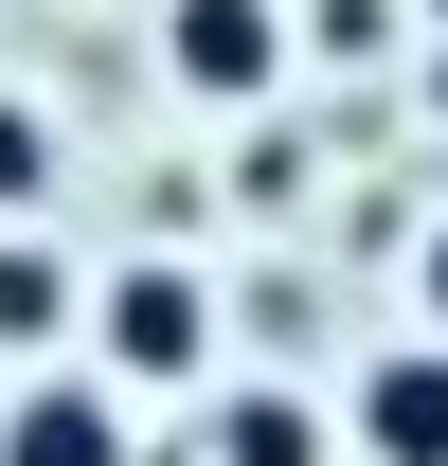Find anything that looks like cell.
I'll return each instance as SVG.
<instances>
[{
  "label": "cell",
  "mask_w": 448,
  "mask_h": 466,
  "mask_svg": "<svg viewBox=\"0 0 448 466\" xmlns=\"http://www.w3.org/2000/svg\"><path fill=\"white\" fill-rule=\"evenodd\" d=\"M90 341H108V395H179V377H216V288L179 251H126L90 288Z\"/></svg>",
  "instance_id": "obj_1"
},
{
  "label": "cell",
  "mask_w": 448,
  "mask_h": 466,
  "mask_svg": "<svg viewBox=\"0 0 448 466\" xmlns=\"http://www.w3.org/2000/svg\"><path fill=\"white\" fill-rule=\"evenodd\" d=\"M162 72L198 108H270L287 90V0H162Z\"/></svg>",
  "instance_id": "obj_2"
},
{
  "label": "cell",
  "mask_w": 448,
  "mask_h": 466,
  "mask_svg": "<svg viewBox=\"0 0 448 466\" xmlns=\"http://www.w3.org/2000/svg\"><path fill=\"white\" fill-rule=\"evenodd\" d=\"M341 431H359V466H448V341H394V359H359Z\"/></svg>",
  "instance_id": "obj_3"
},
{
  "label": "cell",
  "mask_w": 448,
  "mask_h": 466,
  "mask_svg": "<svg viewBox=\"0 0 448 466\" xmlns=\"http://www.w3.org/2000/svg\"><path fill=\"white\" fill-rule=\"evenodd\" d=\"M0 466H126V395H108V377H36V395H0Z\"/></svg>",
  "instance_id": "obj_4"
},
{
  "label": "cell",
  "mask_w": 448,
  "mask_h": 466,
  "mask_svg": "<svg viewBox=\"0 0 448 466\" xmlns=\"http://www.w3.org/2000/svg\"><path fill=\"white\" fill-rule=\"evenodd\" d=\"M90 323V288L55 269V233H0V359H55Z\"/></svg>",
  "instance_id": "obj_5"
},
{
  "label": "cell",
  "mask_w": 448,
  "mask_h": 466,
  "mask_svg": "<svg viewBox=\"0 0 448 466\" xmlns=\"http://www.w3.org/2000/svg\"><path fill=\"white\" fill-rule=\"evenodd\" d=\"M216 466H323V412L305 395H216Z\"/></svg>",
  "instance_id": "obj_6"
},
{
  "label": "cell",
  "mask_w": 448,
  "mask_h": 466,
  "mask_svg": "<svg viewBox=\"0 0 448 466\" xmlns=\"http://www.w3.org/2000/svg\"><path fill=\"white\" fill-rule=\"evenodd\" d=\"M36 198H55V108L0 90V233H36Z\"/></svg>",
  "instance_id": "obj_7"
},
{
  "label": "cell",
  "mask_w": 448,
  "mask_h": 466,
  "mask_svg": "<svg viewBox=\"0 0 448 466\" xmlns=\"http://www.w3.org/2000/svg\"><path fill=\"white\" fill-rule=\"evenodd\" d=\"M412 305H431V341H448V233H431V251H412Z\"/></svg>",
  "instance_id": "obj_8"
}]
</instances>
